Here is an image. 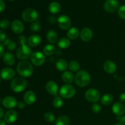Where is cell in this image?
Returning <instances> with one entry per match:
<instances>
[{
    "mask_svg": "<svg viewBox=\"0 0 125 125\" xmlns=\"http://www.w3.org/2000/svg\"><path fill=\"white\" fill-rule=\"evenodd\" d=\"M17 70L18 74L23 78L30 77L34 73V68L31 63L27 61H22L18 63Z\"/></svg>",
    "mask_w": 125,
    "mask_h": 125,
    "instance_id": "cell-1",
    "label": "cell"
},
{
    "mask_svg": "<svg viewBox=\"0 0 125 125\" xmlns=\"http://www.w3.org/2000/svg\"><path fill=\"white\" fill-rule=\"evenodd\" d=\"M76 84L80 87L87 86L90 82V76L87 72L80 70L78 72L74 77Z\"/></svg>",
    "mask_w": 125,
    "mask_h": 125,
    "instance_id": "cell-2",
    "label": "cell"
},
{
    "mask_svg": "<svg viewBox=\"0 0 125 125\" xmlns=\"http://www.w3.org/2000/svg\"><path fill=\"white\" fill-rule=\"evenodd\" d=\"M28 85L26 80L23 77H17L12 79L10 83V88L13 92L20 93L23 91Z\"/></svg>",
    "mask_w": 125,
    "mask_h": 125,
    "instance_id": "cell-3",
    "label": "cell"
},
{
    "mask_svg": "<svg viewBox=\"0 0 125 125\" xmlns=\"http://www.w3.org/2000/svg\"><path fill=\"white\" fill-rule=\"evenodd\" d=\"M32 50L29 45H21L16 51V56L20 60L25 61L32 55Z\"/></svg>",
    "mask_w": 125,
    "mask_h": 125,
    "instance_id": "cell-4",
    "label": "cell"
},
{
    "mask_svg": "<svg viewBox=\"0 0 125 125\" xmlns=\"http://www.w3.org/2000/svg\"><path fill=\"white\" fill-rule=\"evenodd\" d=\"M76 89L73 85L69 84L63 85L59 90V95L61 97L63 98L69 99L75 95Z\"/></svg>",
    "mask_w": 125,
    "mask_h": 125,
    "instance_id": "cell-5",
    "label": "cell"
},
{
    "mask_svg": "<svg viewBox=\"0 0 125 125\" xmlns=\"http://www.w3.org/2000/svg\"><path fill=\"white\" fill-rule=\"evenodd\" d=\"M39 13L32 8H28L24 10L22 13V18L26 22L33 23L37 20Z\"/></svg>",
    "mask_w": 125,
    "mask_h": 125,
    "instance_id": "cell-6",
    "label": "cell"
},
{
    "mask_svg": "<svg viewBox=\"0 0 125 125\" xmlns=\"http://www.w3.org/2000/svg\"><path fill=\"white\" fill-rule=\"evenodd\" d=\"M45 55L40 51H35L33 52L31 56V61L32 63L37 67L42 65L45 62Z\"/></svg>",
    "mask_w": 125,
    "mask_h": 125,
    "instance_id": "cell-7",
    "label": "cell"
},
{
    "mask_svg": "<svg viewBox=\"0 0 125 125\" xmlns=\"http://www.w3.org/2000/svg\"><path fill=\"white\" fill-rule=\"evenodd\" d=\"M85 97L89 102L95 103L100 99V93L95 89H89L85 92Z\"/></svg>",
    "mask_w": 125,
    "mask_h": 125,
    "instance_id": "cell-8",
    "label": "cell"
},
{
    "mask_svg": "<svg viewBox=\"0 0 125 125\" xmlns=\"http://www.w3.org/2000/svg\"><path fill=\"white\" fill-rule=\"evenodd\" d=\"M57 23L61 29L63 30H68L70 28L72 21L68 16L62 15L59 17L57 19Z\"/></svg>",
    "mask_w": 125,
    "mask_h": 125,
    "instance_id": "cell-9",
    "label": "cell"
},
{
    "mask_svg": "<svg viewBox=\"0 0 125 125\" xmlns=\"http://www.w3.org/2000/svg\"><path fill=\"white\" fill-rule=\"evenodd\" d=\"M119 3L117 0H106L104 4V9L108 13H113L118 9Z\"/></svg>",
    "mask_w": 125,
    "mask_h": 125,
    "instance_id": "cell-10",
    "label": "cell"
},
{
    "mask_svg": "<svg viewBox=\"0 0 125 125\" xmlns=\"http://www.w3.org/2000/svg\"><path fill=\"white\" fill-rule=\"evenodd\" d=\"M15 74V71L13 70V69H12V68H9V67L3 68L1 70V72H0V77L2 79L6 81L13 79Z\"/></svg>",
    "mask_w": 125,
    "mask_h": 125,
    "instance_id": "cell-11",
    "label": "cell"
},
{
    "mask_svg": "<svg viewBox=\"0 0 125 125\" xmlns=\"http://www.w3.org/2000/svg\"><path fill=\"white\" fill-rule=\"evenodd\" d=\"M2 105L7 109H13L17 106V101L15 98L11 96H6L2 100Z\"/></svg>",
    "mask_w": 125,
    "mask_h": 125,
    "instance_id": "cell-12",
    "label": "cell"
},
{
    "mask_svg": "<svg viewBox=\"0 0 125 125\" xmlns=\"http://www.w3.org/2000/svg\"><path fill=\"white\" fill-rule=\"evenodd\" d=\"M18 118V114L13 110H9L4 114V121L7 123L10 124L15 122Z\"/></svg>",
    "mask_w": 125,
    "mask_h": 125,
    "instance_id": "cell-13",
    "label": "cell"
},
{
    "mask_svg": "<svg viewBox=\"0 0 125 125\" xmlns=\"http://www.w3.org/2000/svg\"><path fill=\"white\" fill-rule=\"evenodd\" d=\"M11 29L12 31L15 34H21L24 29V26L23 23L20 20H14L11 24Z\"/></svg>",
    "mask_w": 125,
    "mask_h": 125,
    "instance_id": "cell-14",
    "label": "cell"
},
{
    "mask_svg": "<svg viewBox=\"0 0 125 125\" xmlns=\"http://www.w3.org/2000/svg\"><path fill=\"white\" fill-rule=\"evenodd\" d=\"M45 89H46V92L50 95H55L57 94L58 92V85L52 81H50L46 83L45 85Z\"/></svg>",
    "mask_w": 125,
    "mask_h": 125,
    "instance_id": "cell-15",
    "label": "cell"
},
{
    "mask_svg": "<svg viewBox=\"0 0 125 125\" xmlns=\"http://www.w3.org/2000/svg\"><path fill=\"white\" fill-rule=\"evenodd\" d=\"M112 110L116 115L120 117L124 114L125 112V107L122 103L117 102L113 104L112 107Z\"/></svg>",
    "mask_w": 125,
    "mask_h": 125,
    "instance_id": "cell-16",
    "label": "cell"
},
{
    "mask_svg": "<svg viewBox=\"0 0 125 125\" xmlns=\"http://www.w3.org/2000/svg\"><path fill=\"white\" fill-rule=\"evenodd\" d=\"M23 100L27 104H32L33 103H35V100H36V95L34 92L29 90L24 94Z\"/></svg>",
    "mask_w": 125,
    "mask_h": 125,
    "instance_id": "cell-17",
    "label": "cell"
},
{
    "mask_svg": "<svg viewBox=\"0 0 125 125\" xmlns=\"http://www.w3.org/2000/svg\"><path fill=\"white\" fill-rule=\"evenodd\" d=\"M93 36V32L90 29L85 28L81 31L80 37L81 40L84 42H89L91 40Z\"/></svg>",
    "mask_w": 125,
    "mask_h": 125,
    "instance_id": "cell-18",
    "label": "cell"
},
{
    "mask_svg": "<svg viewBox=\"0 0 125 125\" xmlns=\"http://www.w3.org/2000/svg\"><path fill=\"white\" fill-rule=\"evenodd\" d=\"M42 42V39L39 35H32L28 39V44L29 46L36 47L40 45Z\"/></svg>",
    "mask_w": 125,
    "mask_h": 125,
    "instance_id": "cell-19",
    "label": "cell"
},
{
    "mask_svg": "<svg viewBox=\"0 0 125 125\" xmlns=\"http://www.w3.org/2000/svg\"><path fill=\"white\" fill-rule=\"evenodd\" d=\"M104 70L108 74L115 73L117 70V67L114 62L111 61H106L104 63Z\"/></svg>",
    "mask_w": 125,
    "mask_h": 125,
    "instance_id": "cell-20",
    "label": "cell"
},
{
    "mask_svg": "<svg viewBox=\"0 0 125 125\" xmlns=\"http://www.w3.org/2000/svg\"><path fill=\"white\" fill-rule=\"evenodd\" d=\"M3 62L6 65H13L15 62V58L14 56L10 52H6L3 55Z\"/></svg>",
    "mask_w": 125,
    "mask_h": 125,
    "instance_id": "cell-21",
    "label": "cell"
},
{
    "mask_svg": "<svg viewBox=\"0 0 125 125\" xmlns=\"http://www.w3.org/2000/svg\"><path fill=\"white\" fill-rule=\"evenodd\" d=\"M80 35V32L78 28L76 27L70 28L67 32V37L71 40H76Z\"/></svg>",
    "mask_w": 125,
    "mask_h": 125,
    "instance_id": "cell-22",
    "label": "cell"
},
{
    "mask_svg": "<svg viewBox=\"0 0 125 125\" xmlns=\"http://www.w3.org/2000/svg\"><path fill=\"white\" fill-rule=\"evenodd\" d=\"M46 39L48 42L50 43L54 44L56 43L58 40V36L57 34L54 31L50 30L48 31L47 34H46Z\"/></svg>",
    "mask_w": 125,
    "mask_h": 125,
    "instance_id": "cell-23",
    "label": "cell"
},
{
    "mask_svg": "<svg viewBox=\"0 0 125 125\" xmlns=\"http://www.w3.org/2000/svg\"><path fill=\"white\" fill-rule=\"evenodd\" d=\"M62 79L63 81L66 84H70L74 79V76H73L72 72H70V71H66L62 74Z\"/></svg>",
    "mask_w": 125,
    "mask_h": 125,
    "instance_id": "cell-24",
    "label": "cell"
},
{
    "mask_svg": "<svg viewBox=\"0 0 125 125\" xmlns=\"http://www.w3.org/2000/svg\"><path fill=\"white\" fill-rule=\"evenodd\" d=\"M56 68L60 72H64L68 67V63L67 61L63 59H59L56 62Z\"/></svg>",
    "mask_w": 125,
    "mask_h": 125,
    "instance_id": "cell-25",
    "label": "cell"
},
{
    "mask_svg": "<svg viewBox=\"0 0 125 125\" xmlns=\"http://www.w3.org/2000/svg\"><path fill=\"white\" fill-rule=\"evenodd\" d=\"M48 10L51 13L56 14L60 12L61 10V6L57 2H52L48 6Z\"/></svg>",
    "mask_w": 125,
    "mask_h": 125,
    "instance_id": "cell-26",
    "label": "cell"
},
{
    "mask_svg": "<svg viewBox=\"0 0 125 125\" xmlns=\"http://www.w3.org/2000/svg\"><path fill=\"white\" fill-rule=\"evenodd\" d=\"M70 40L65 37L61 38L57 42V46L61 49H66L68 48L70 45Z\"/></svg>",
    "mask_w": 125,
    "mask_h": 125,
    "instance_id": "cell-27",
    "label": "cell"
},
{
    "mask_svg": "<svg viewBox=\"0 0 125 125\" xmlns=\"http://www.w3.org/2000/svg\"><path fill=\"white\" fill-rule=\"evenodd\" d=\"M113 96L111 94H106L104 95L101 98V103L104 106H108L110 105L113 102Z\"/></svg>",
    "mask_w": 125,
    "mask_h": 125,
    "instance_id": "cell-28",
    "label": "cell"
},
{
    "mask_svg": "<svg viewBox=\"0 0 125 125\" xmlns=\"http://www.w3.org/2000/svg\"><path fill=\"white\" fill-rule=\"evenodd\" d=\"M70 118L65 115L61 116L55 122V125H70Z\"/></svg>",
    "mask_w": 125,
    "mask_h": 125,
    "instance_id": "cell-29",
    "label": "cell"
},
{
    "mask_svg": "<svg viewBox=\"0 0 125 125\" xmlns=\"http://www.w3.org/2000/svg\"><path fill=\"white\" fill-rule=\"evenodd\" d=\"M43 51L44 54L46 56H51L56 51V48L52 44H49V45H46L43 48Z\"/></svg>",
    "mask_w": 125,
    "mask_h": 125,
    "instance_id": "cell-30",
    "label": "cell"
},
{
    "mask_svg": "<svg viewBox=\"0 0 125 125\" xmlns=\"http://www.w3.org/2000/svg\"><path fill=\"white\" fill-rule=\"evenodd\" d=\"M3 45L4 46H6L7 50H9V51H13L17 47L16 43L10 39H6V40L4 42Z\"/></svg>",
    "mask_w": 125,
    "mask_h": 125,
    "instance_id": "cell-31",
    "label": "cell"
},
{
    "mask_svg": "<svg viewBox=\"0 0 125 125\" xmlns=\"http://www.w3.org/2000/svg\"><path fill=\"white\" fill-rule=\"evenodd\" d=\"M68 68L70 69V70L72 71L73 72H77L79 70L80 68V65L79 64L78 62L76 61H71L70 62V63H68Z\"/></svg>",
    "mask_w": 125,
    "mask_h": 125,
    "instance_id": "cell-32",
    "label": "cell"
},
{
    "mask_svg": "<svg viewBox=\"0 0 125 125\" xmlns=\"http://www.w3.org/2000/svg\"><path fill=\"white\" fill-rule=\"evenodd\" d=\"M63 104V100L61 96H56L52 101V104L55 108H61Z\"/></svg>",
    "mask_w": 125,
    "mask_h": 125,
    "instance_id": "cell-33",
    "label": "cell"
},
{
    "mask_svg": "<svg viewBox=\"0 0 125 125\" xmlns=\"http://www.w3.org/2000/svg\"><path fill=\"white\" fill-rule=\"evenodd\" d=\"M44 119L48 123H52L55 121V117L51 112H47L44 115Z\"/></svg>",
    "mask_w": 125,
    "mask_h": 125,
    "instance_id": "cell-34",
    "label": "cell"
},
{
    "mask_svg": "<svg viewBox=\"0 0 125 125\" xmlns=\"http://www.w3.org/2000/svg\"><path fill=\"white\" fill-rule=\"evenodd\" d=\"M41 25H40V22L39 21L37 20L35 21L32 23L30 26L31 30L32 32H38L40 30Z\"/></svg>",
    "mask_w": 125,
    "mask_h": 125,
    "instance_id": "cell-35",
    "label": "cell"
},
{
    "mask_svg": "<svg viewBox=\"0 0 125 125\" xmlns=\"http://www.w3.org/2000/svg\"><path fill=\"white\" fill-rule=\"evenodd\" d=\"M10 21L8 20H2L0 21V28L3 29H7L10 26Z\"/></svg>",
    "mask_w": 125,
    "mask_h": 125,
    "instance_id": "cell-36",
    "label": "cell"
},
{
    "mask_svg": "<svg viewBox=\"0 0 125 125\" xmlns=\"http://www.w3.org/2000/svg\"><path fill=\"white\" fill-rule=\"evenodd\" d=\"M92 112L95 114L100 113L101 111V106H100L99 104L95 103L92 106Z\"/></svg>",
    "mask_w": 125,
    "mask_h": 125,
    "instance_id": "cell-37",
    "label": "cell"
},
{
    "mask_svg": "<svg viewBox=\"0 0 125 125\" xmlns=\"http://www.w3.org/2000/svg\"><path fill=\"white\" fill-rule=\"evenodd\" d=\"M118 16L120 18L123 20H125V5L121 6L118 9Z\"/></svg>",
    "mask_w": 125,
    "mask_h": 125,
    "instance_id": "cell-38",
    "label": "cell"
},
{
    "mask_svg": "<svg viewBox=\"0 0 125 125\" xmlns=\"http://www.w3.org/2000/svg\"><path fill=\"white\" fill-rule=\"evenodd\" d=\"M17 41H18V43L21 45H26V42H28V40H27L26 38L24 35H20L18 37V39H17Z\"/></svg>",
    "mask_w": 125,
    "mask_h": 125,
    "instance_id": "cell-39",
    "label": "cell"
},
{
    "mask_svg": "<svg viewBox=\"0 0 125 125\" xmlns=\"http://www.w3.org/2000/svg\"><path fill=\"white\" fill-rule=\"evenodd\" d=\"M6 39V32L2 29H0V42H4Z\"/></svg>",
    "mask_w": 125,
    "mask_h": 125,
    "instance_id": "cell-40",
    "label": "cell"
},
{
    "mask_svg": "<svg viewBox=\"0 0 125 125\" xmlns=\"http://www.w3.org/2000/svg\"><path fill=\"white\" fill-rule=\"evenodd\" d=\"M57 21V18H56L54 16H50V17L48 18V23H50V24H55Z\"/></svg>",
    "mask_w": 125,
    "mask_h": 125,
    "instance_id": "cell-41",
    "label": "cell"
},
{
    "mask_svg": "<svg viewBox=\"0 0 125 125\" xmlns=\"http://www.w3.org/2000/svg\"><path fill=\"white\" fill-rule=\"evenodd\" d=\"M6 4L3 0H0V12H2L4 10Z\"/></svg>",
    "mask_w": 125,
    "mask_h": 125,
    "instance_id": "cell-42",
    "label": "cell"
},
{
    "mask_svg": "<svg viewBox=\"0 0 125 125\" xmlns=\"http://www.w3.org/2000/svg\"><path fill=\"white\" fill-rule=\"evenodd\" d=\"M4 46L3 44L0 43V57L3 56V55L4 54Z\"/></svg>",
    "mask_w": 125,
    "mask_h": 125,
    "instance_id": "cell-43",
    "label": "cell"
},
{
    "mask_svg": "<svg viewBox=\"0 0 125 125\" xmlns=\"http://www.w3.org/2000/svg\"><path fill=\"white\" fill-rule=\"evenodd\" d=\"M17 106L18 109H23L25 107V104L23 101H19V102L17 103Z\"/></svg>",
    "mask_w": 125,
    "mask_h": 125,
    "instance_id": "cell-44",
    "label": "cell"
},
{
    "mask_svg": "<svg viewBox=\"0 0 125 125\" xmlns=\"http://www.w3.org/2000/svg\"><path fill=\"white\" fill-rule=\"evenodd\" d=\"M120 102L123 103H125V93H123L120 95Z\"/></svg>",
    "mask_w": 125,
    "mask_h": 125,
    "instance_id": "cell-45",
    "label": "cell"
},
{
    "mask_svg": "<svg viewBox=\"0 0 125 125\" xmlns=\"http://www.w3.org/2000/svg\"><path fill=\"white\" fill-rule=\"evenodd\" d=\"M118 120H119L120 123L122 125H125V115L120 117Z\"/></svg>",
    "mask_w": 125,
    "mask_h": 125,
    "instance_id": "cell-46",
    "label": "cell"
},
{
    "mask_svg": "<svg viewBox=\"0 0 125 125\" xmlns=\"http://www.w3.org/2000/svg\"><path fill=\"white\" fill-rule=\"evenodd\" d=\"M4 116V111L1 107H0V119L2 118Z\"/></svg>",
    "mask_w": 125,
    "mask_h": 125,
    "instance_id": "cell-47",
    "label": "cell"
},
{
    "mask_svg": "<svg viewBox=\"0 0 125 125\" xmlns=\"http://www.w3.org/2000/svg\"><path fill=\"white\" fill-rule=\"evenodd\" d=\"M6 122L4 120H0V125H6Z\"/></svg>",
    "mask_w": 125,
    "mask_h": 125,
    "instance_id": "cell-48",
    "label": "cell"
},
{
    "mask_svg": "<svg viewBox=\"0 0 125 125\" xmlns=\"http://www.w3.org/2000/svg\"><path fill=\"white\" fill-rule=\"evenodd\" d=\"M1 81H2V78H1V77H0V84H1Z\"/></svg>",
    "mask_w": 125,
    "mask_h": 125,
    "instance_id": "cell-49",
    "label": "cell"
},
{
    "mask_svg": "<svg viewBox=\"0 0 125 125\" xmlns=\"http://www.w3.org/2000/svg\"><path fill=\"white\" fill-rule=\"evenodd\" d=\"M114 125H122L120 124V123H117V124H115Z\"/></svg>",
    "mask_w": 125,
    "mask_h": 125,
    "instance_id": "cell-50",
    "label": "cell"
},
{
    "mask_svg": "<svg viewBox=\"0 0 125 125\" xmlns=\"http://www.w3.org/2000/svg\"><path fill=\"white\" fill-rule=\"evenodd\" d=\"M1 99H0V104H1Z\"/></svg>",
    "mask_w": 125,
    "mask_h": 125,
    "instance_id": "cell-51",
    "label": "cell"
},
{
    "mask_svg": "<svg viewBox=\"0 0 125 125\" xmlns=\"http://www.w3.org/2000/svg\"><path fill=\"white\" fill-rule=\"evenodd\" d=\"M9 1H14V0H9Z\"/></svg>",
    "mask_w": 125,
    "mask_h": 125,
    "instance_id": "cell-52",
    "label": "cell"
}]
</instances>
